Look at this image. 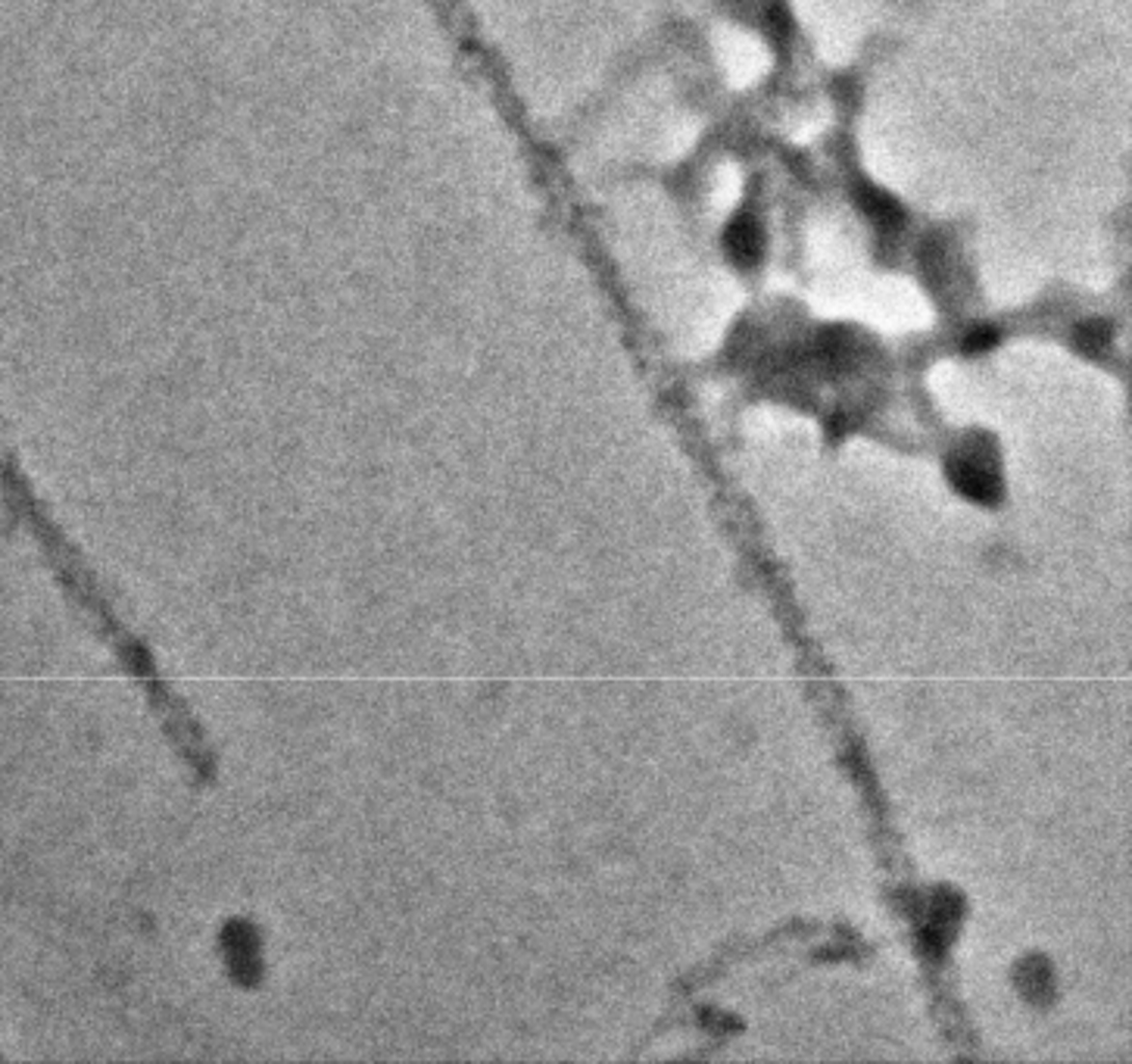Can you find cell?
<instances>
[{
  "label": "cell",
  "mask_w": 1132,
  "mask_h": 1064,
  "mask_svg": "<svg viewBox=\"0 0 1132 1064\" xmlns=\"http://www.w3.org/2000/svg\"><path fill=\"white\" fill-rule=\"evenodd\" d=\"M951 481L961 494L979 500V503H995L1001 494V481L995 472V456L989 447H973L970 453H964L961 459L951 462Z\"/></svg>",
  "instance_id": "6da1fadb"
}]
</instances>
